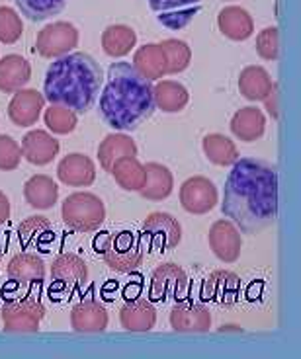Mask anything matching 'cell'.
I'll list each match as a JSON object with an SVG mask.
<instances>
[{"label": "cell", "instance_id": "cell-1", "mask_svg": "<svg viewBox=\"0 0 301 359\" xmlns=\"http://www.w3.org/2000/svg\"><path fill=\"white\" fill-rule=\"evenodd\" d=\"M223 215L243 233H258L278 215V174L272 164L239 158L225 180Z\"/></svg>", "mask_w": 301, "mask_h": 359}, {"label": "cell", "instance_id": "cell-2", "mask_svg": "<svg viewBox=\"0 0 301 359\" xmlns=\"http://www.w3.org/2000/svg\"><path fill=\"white\" fill-rule=\"evenodd\" d=\"M153 82L147 81L131 63H112L100 94V114L118 131L137 129L153 116Z\"/></svg>", "mask_w": 301, "mask_h": 359}, {"label": "cell", "instance_id": "cell-3", "mask_svg": "<svg viewBox=\"0 0 301 359\" xmlns=\"http://www.w3.org/2000/svg\"><path fill=\"white\" fill-rule=\"evenodd\" d=\"M102 81L104 76L96 59L88 53L74 51L59 57L47 69L44 98L49 104L67 106L76 114H84L100 94Z\"/></svg>", "mask_w": 301, "mask_h": 359}, {"label": "cell", "instance_id": "cell-4", "mask_svg": "<svg viewBox=\"0 0 301 359\" xmlns=\"http://www.w3.org/2000/svg\"><path fill=\"white\" fill-rule=\"evenodd\" d=\"M106 266L116 273H131L141 268L145 250L139 236L131 231H119V233L106 234L100 243L96 244Z\"/></svg>", "mask_w": 301, "mask_h": 359}, {"label": "cell", "instance_id": "cell-5", "mask_svg": "<svg viewBox=\"0 0 301 359\" xmlns=\"http://www.w3.org/2000/svg\"><path fill=\"white\" fill-rule=\"evenodd\" d=\"M61 217L74 233H94L106 221V205L96 194L74 191L63 201Z\"/></svg>", "mask_w": 301, "mask_h": 359}, {"label": "cell", "instance_id": "cell-6", "mask_svg": "<svg viewBox=\"0 0 301 359\" xmlns=\"http://www.w3.org/2000/svg\"><path fill=\"white\" fill-rule=\"evenodd\" d=\"M44 318H46V306L29 297L8 301L0 311L4 332L12 334L37 332Z\"/></svg>", "mask_w": 301, "mask_h": 359}, {"label": "cell", "instance_id": "cell-7", "mask_svg": "<svg viewBox=\"0 0 301 359\" xmlns=\"http://www.w3.org/2000/svg\"><path fill=\"white\" fill-rule=\"evenodd\" d=\"M79 45V29L69 22H53L46 26L36 39L37 53L46 59H59L63 55L73 53Z\"/></svg>", "mask_w": 301, "mask_h": 359}, {"label": "cell", "instance_id": "cell-8", "mask_svg": "<svg viewBox=\"0 0 301 359\" xmlns=\"http://www.w3.org/2000/svg\"><path fill=\"white\" fill-rule=\"evenodd\" d=\"M180 205L190 215H206L219 203V191L215 184L206 176H192L180 186Z\"/></svg>", "mask_w": 301, "mask_h": 359}, {"label": "cell", "instance_id": "cell-9", "mask_svg": "<svg viewBox=\"0 0 301 359\" xmlns=\"http://www.w3.org/2000/svg\"><path fill=\"white\" fill-rule=\"evenodd\" d=\"M143 234L147 244L156 252L173 250L182 241V226L170 213L155 211L143 221Z\"/></svg>", "mask_w": 301, "mask_h": 359}, {"label": "cell", "instance_id": "cell-10", "mask_svg": "<svg viewBox=\"0 0 301 359\" xmlns=\"http://www.w3.org/2000/svg\"><path fill=\"white\" fill-rule=\"evenodd\" d=\"M208 244L213 256L223 264H235L241 258L243 250V236L239 226L229 219H218L210 226Z\"/></svg>", "mask_w": 301, "mask_h": 359}, {"label": "cell", "instance_id": "cell-11", "mask_svg": "<svg viewBox=\"0 0 301 359\" xmlns=\"http://www.w3.org/2000/svg\"><path fill=\"white\" fill-rule=\"evenodd\" d=\"M46 109V98L41 92L34 88H22L14 92L8 104V117L14 126L32 127L36 126Z\"/></svg>", "mask_w": 301, "mask_h": 359}, {"label": "cell", "instance_id": "cell-12", "mask_svg": "<svg viewBox=\"0 0 301 359\" xmlns=\"http://www.w3.org/2000/svg\"><path fill=\"white\" fill-rule=\"evenodd\" d=\"M188 287V276L178 264H161L151 276V297L155 301L178 299Z\"/></svg>", "mask_w": 301, "mask_h": 359}, {"label": "cell", "instance_id": "cell-13", "mask_svg": "<svg viewBox=\"0 0 301 359\" xmlns=\"http://www.w3.org/2000/svg\"><path fill=\"white\" fill-rule=\"evenodd\" d=\"M57 178L69 188H88L96 180V164L86 154H67L57 164Z\"/></svg>", "mask_w": 301, "mask_h": 359}, {"label": "cell", "instance_id": "cell-14", "mask_svg": "<svg viewBox=\"0 0 301 359\" xmlns=\"http://www.w3.org/2000/svg\"><path fill=\"white\" fill-rule=\"evenodd\" d=\"M22 156L34 166H47L55 161V156L61 151V143L53 137V133L44 129H32L22 139Z\"/></svg>", "mask_w": 301, "mask_h": 359}, {"label": "cell", "instance_id": "cell-15", "mask_svg": "<svg viewBox=\"0 0 301 359\" xmlns=\"http://www.w3.org/2000/svg\"><path fill=\"white\" fill-rule=\"evenodd\" d=\"M168 320L174 332H208L211 328L210 309L192 301L176 303Z\"/></svg>", "mask_w": 301, "mask_h": 359}, {"label": "cell", "instance_id": "cell-16", "mask_svg": "<svg viewBox=\"0 0 301 359\" xmlns=\"http://www.w3.org/2000/svg\"><path fill=\"white\" fill-rule=\"evenodd\" d=\"M149 6L159 12V22L163 26L180 29L200 12V0H149Z\"/></svg>", "mask_w": 301, "mask_h": 359}, {"label": "cell", "instance_id": "cell-17", "mask_svg": "<svg viewBox=\"0 0 301 359\" xmlns=\"http://www.w3.org/2000/svg\"><path fill=\"white\" fill-rule=\"evenodd\" d=\"M51 278L65 289L82 287L88 279V266L79 254L65 252L59 254L51 264Z\"/></svg>", "mask_w": 301, "mask_h": 359}, {"label": "cell", "instance_id": "cell-18", "mask_svg": "<svg viewBox=\"0 0 301 359\" xmlns=\"http://www.w3.org/2000/svg\"><path fill=\"white\" fill-rule=\"evenodd\" d=\"M241 295V278L229 269H218L203 281V297L218 305H233Z\"/></svg>", "mask_w": 301, "mask_h": 359}, {"label": "cell", "instance_id": "cell-19", "mask_svg": "<svg viewBox=\"0 0 301 359\" xmlns=\"http://www.w3.org/2000/svg\"><path fill=\"white\" fill-rule=\"evenodd\" d=\"M108 311L98 301H81L71 311V328L74 332L94 334L104 332L108 328Z\"/></svg>", "mask_w": 301, "mask_h": 359}, {"label": "cell", "instance_id": "cell-20", "mask_svg": "<svg viewBox=\"0 0 301 359\" xmlns=\"http://www.w3.org/2000/svg\"><path fill=\"white\" fill-rule=\"evenodd\" d=\"M119 323L128 332H149L156 324V309L147 299H133L119 309Z\"/></svg>", "mask_w": 301, "mask_h": 359}, {"label": "cell", "instance_id": "cell-21", "mask_svg": "<svg viewBox=\"0 0 301 359\" xmlns=\"http://www.w3.org/2000/svg\"><path fill=\"white\" fill-rule=\"evenodd\" d=\"M218 27L231 41H245L255 34V20L241 6H225L219 10Z\"/></svg>", "mask_w": 301, "mask_h": 359}, {"label": "cell", "instance_id": "cell-22", "mask_svg": "<svg viewBox=\"0 0 301 359\" xmlns=\"http://www.w3.org/2000/svg\"><path fill=\"white\" fill-rule=\"evenodd\" d=\"M231 133L237 137L243 143H255L266 131V117L262 109L256 106H246L235 111L231 117Z\"/></svg>", "mask_w": 301, "mask_h": 359}, {"label": "cell", "instance_id": "cell-23", "mask_svg": "<svg viewBox=\"0 0 301 359\" xmlns=\"http://www.w3.org/2000/svg\"><path fill=\"white\" fill-rule=\"evenodd\" d=\"M173 189L174 176L170 168L161 162H147L145 182L137 194H141V198H145L147 201H163L173 194Z\"/></svg>", "mask_w": 301, "mask_h": 359}, {"label": "cell", "instance_id": "cell-24", "mask_svg": "<svg viewBox=\"0 0 301 359\" xmlns=\"http://www.w3.org/2000/svg\"><path fill=\"white\" fill-rule=\"evenodd\" d=\"M6 273H8L10 281H14L18 285H36L46 278V264L37 254L22 252L8 262Z\"/></svg>", "mask_w": 301, "mask_h": 359}, {"label": "cell", "instance_id": "cell-25", "mask_svg": "<svg viewBox=\"0 0 301 359\" xmlns=\"http://www.w3.org/2000/svg\"><path fill=\"white\" fill-rule=\"evenodd\" d=\"M32 79V65L20 55H6L0 59V92L14 94Z\"/></svg>", "mask_w": 301, "mask_h": 359}, {"label": "cell", "instance_id": "cell-26", "mask_svg": "<svg viewBox=\"0 0 301 359\" xmlns=\"http://www.w3.org/2000/svg\"><path fill=\"white\" fill-rule=\"evenodd\" d=\"M24 198L34 209H51L59 199V186L51 176L36 174L24 184Z\"/></svg>", "mask_w": 301, "mask_h": 359}, {"label": "cell", "instance_id": "cell-27", "mask_svg": "<svg viewBox=\"0 0 301 359\" xmlns=\"http://www.w3.org/2000/svg\"><path fill=\"white\" fill-rule=\"evenodd\" d=\"M274 86L270 72L260 65H250L245 67L239 74V92L241 96L248 102H262L265 96Z\"/></svg>", "mask_w": 301, "mask_h": 359}, {"label": "cell", "instance_id": "cell-28", "mask_svg": "<svg viewBox=\"0 0 301 359\" xmlns=\"http://www.w3.org/2000/svg\"><path fill=\"white\" fill-rule=\"evenodd\" d=\"M153 98H155V108L161 111L178 114L188 106L190 94H188V88L180 82L156 81V84H153Z\"/></svg>", "mask_w": 301, "mask_h": 359}, {"label": "cell", "instance_id": "cell-29", "mask_svg": "<svg viewBox=\"0 0 301 359\" xmlns=\"http://www.w3.org/2000/svg\"><path fill=\"white\" fill-rule=\"evenodd\" d=\"M123 156H137L135 141L126 133H109L98 147V162L102 170L109 172L112 166Z\"/></svg>", "mask_w": 301, "mask_h": 359}, {"label": "cell", "instance_id": "cell-30", "mask_svg": "<svg viewBox=\"0 0 301 359\" xmlns=\"http://www.w3.org/2000/svg\"><path fill=\"white\" fill-rule=\"evenodd\" d=\"M131 65L147 81H163V76H166V59H164L163 47L159 43H145L143 47H139L133 55Z\"/></svg>", "mask_w": 301, "mask_h": 359}, {"label": "cell", "instance_id": "cell-31", "mask_svg": "<svg viewBox=\"0 0 301 359\" xmlns=\"http://www.w3.org/2000/svg\"><path fill=\"white\" fill-rule=\"evenodd\" d=\"M137 45V34L133 27L126 26V24H114L108 26L102 34V49L108 57L114 59H121L133 51Z\"/></svg>", "mask_w": 301, "mask_h": 359}, {"label": "cell", "instance_id": "cell-32", "mask_svg": "<svg viewBox=\"0 0 301 359\" xmlns=\"http://www.w3.org/2000/svg\"><path fill=\"white\" fill-rule=\"evenodd\" d=\"M201 149L206 158L215 166H233L241 158L235 141L221 133H210L203 137Z\"/></svg>", "mask_w": 301, "mask_h": 359}, {"label": "cell", "instance_id": "cell-33", "mask_svg": "<svg viewBox=\"0 0 301 359\" xmlns=\"http://www.w3.org/2000/svg\"><path fill=\"white\" fill-rule=\"evenodd\" d=\"M109 174L114 176L116 184L121 189L139 191L143 188V182H145V164L137 156H123L112 166Z\"/></svg>", "mask_w": 301, "mask_h": 359}, {"label": "cell", "instance_id": "cell-34", "mask_svg": "<svg viewBox=\"0 0 301 359\" xmlns=\"http://www.w3.org/2000/svg\"><path fill=\"white\" fill-rule=\"evenodd\" d=\"M18 234L24 246H46L53 238V226L47 217L32 215L20 223Z\"/></svg>", "mask_w": 301, "mask_h": 359}, {"label": "cell", "instance_id": "cell-35", "mask_svg": "<svg viewBox=\"0 0 301 359\" xmlns=\"http://www.w3.org/2000/svg\"><path fill=\"white\" fill-rule=\"evenodd\" d=\"M44 121H46L49 133L69 135L79 126V114L67 106L51 104L49 108L44 109Z\"/></svg>", "mask_w": 301, "mask_h": 359}, {"label": "cell", "instance_id": "cell-36", "mask_svg": "<svg viewBox=\"0 0 301 359\" xmlns=\"http://www.w3.org/2000/svg\"><path fill=\"white\" fill-rule=\"evenodd\" d=\"M164 59H166V74H178L190 67L192 49L182 39H164L161 41Z\"/></svg>", "mask_w": 301, "mask_h": 359}, {"label": "cell", "instance_id": "cell-37", "mask_svg": "<svg viewBox=\"0 0 301 359\" xmlns=\"http://www.w3.org/2000/svg\"><path fill=\"white\" fill-rule=\"evenodd\" d=\"M20 12L32 22H44L59 14L65 8L67 0H14Z\"/></svg>", "mask_w": 301, "mask_h": 359}, {"label": "cell", "instance_id": "cell-38", "mask_svg": "<svg viewBox=\"0 0 301 359\" xmlns=\"http://www.w3.org/2000/svg\"><path fill=\"white\" fill-rule=\"evenodd\" d=\"M24 34V24L16 10L10 6H0V41L2 43H16Z\"/></svg>", "mask_w": 301, "mask_h": 359}, {"label": "cell", "instance_id": "cell-39", "mask_svg": "<svg viewBox=\"0 0 301 359\" xmlns=\"http://www.w3.org/2000/svg\"><path fill=\"white\" fill-rule=\"evenodd\" d=\"M256 53L265 61H276L280 57V37L278 27L268 26L256 36Z\"/></svg>", "mask_w": 301, "mask_h": 359}, {"label": "cell", "instance_id": "cell-40", "mask_svg": "<svg viewBox=\"0 0 301 359\" xmlns=\"http://www.w3.org/2000/svg\"><path fill=\"white\" fill-rule=\"evenodd\" d=\"M22 147L10 135H0V170H16L22 162Z\"/></svg>", "mask_w": 301, "mask_h": 359}, {"label": "cell", "instance_id": "cell-41", "mask_svg": "<svg viewBox=\"0 0 301 359\" xmlns=\"http://www.w3.org/2000/svg\"><path fill=\"white\" fill-rule=\"evenodd\" d=\"M262 102H265V109L268 111V116L276 121L280 117V104H278V86H276V82H274V86L266 94Z\"/></svg>", "mask_w": 301, "mask_h": 359}, {"label": "cell", "instance_id": "cell-42", "mask_svg": "<svg viewBox=\"0 0 301 359\" xmlns=\"http://www.w3.org/2000/svg\"><path fill=\"white\" fill-rule=\"evenodd\" d=\"M10 219V199L4 191H0V224H4Z\"/></svg>", "mask_w": 301, "mask_h": 359}, {"label": "cell", "instance_id": "cell-43", "mask_svg": "<svg viewBox=\"0 0 301 359\" xmlns=\"http://www.w3.org/2000/svg\"><path fill=\"white\" fill-rule=\"evenodd\" d=\"M219 330H221V332H243V328H239V326H231V324H223Z\"/></svg>", "mask_w": 301, "mask_h": 359}]
</instances>
